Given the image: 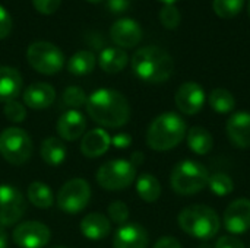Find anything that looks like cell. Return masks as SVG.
<instances>
[{
	"label": "cell",
	"instance_id": "obj_1",
	"mask_svg": "<svg viewBox=\"0 0 250 248\" xmlns=\"http://www.w3.org/2000/svg\"><path fill=\"white\" fill-rule=\"evenodd\" d=\"M86 111L100 126L117 129L123 127L130 118V105L127 98L114 89H97L88 96Z\"/></svg>",
	"mask_w": 250,
	"mask_h": 248
},
{
	"label": "cell",
	"instance_id": "obj_2",
	"mask_svg": "<svg viewBox=\"0 0 250 248\" xmlns=\"http://www.w3.org/2000/svg\"><path fill=\"white\" fill-rule=\"evenodd\" d=\"M133 73L146 83H163L174 72V60L164 48L148 45L139 48L132 57Z\"/></svg>",
	"mask_w": 250,
	"mask_h": 248
},
{
	"label": "cell",
	"instance_id": "obj_3",
	"mask_svg": "<svg viewBox=\"0 0 250 248\" xmlns=\"http://www.w3.org/2000/svg\"><path fill=\"white\" fill-rule=\"evenodd\" d=\"M186 132V123L179 114L164 113L149 124L146 143L152 151L166 152L176 148L185 139Z\"/></svg>",
	"mask_w": 250,
	"mask_h": 248
},
{
	"label": "cell",
	"instance_id": "obj_4",
	"mask_svg": "<svg viewBox=\"0 0 250 248\" xmlns=\"http://www.w3.org/2000/svg\"><path fill=\"white\" fill-rule=\"evenodd\" d=\"M177 224L183 232L198 240H212L221 228L218 213L205 205L185 208L177 216Z\"/></svg>",
	"mask_w": 250,
	"mask_h": 248
},
{
	"label": "cell",
	"instance_id": "obj_5",
	"mask_svg": "<svg viewBox=\"0 0 250 248\" xmlns=\"http://www.w3.org/2000/svg\"><path fill=\"white\" fill-rule=\"evenodd\" d=\"M208 170L198 161H182L179 162L170 175L171 189L182 196H192L205 189L208 184Z\"/></svg>",
	"mask_w": 250,
	"mask_h": 248
},
{
	"label": "cell",
	"instance_id": "obj_6",
	"mask_svg": "<svg viewBox=\"0 0 250 248\" xmlns=\"http://www.w3.org/2000/svg\"><path fill=\"white\" fill-rule=\"evenodd\" d=\"M32 140L29 134L19 127H9L0 133V155L12 165L19 167L32 156Z\"/></svg>",
	"mask_w": 250,
	"mask_h": 248
},
{
	"label": "cell",
	"instance_id": "obj_7",
	"mask_svg": "<svg viewBox=\"0 0 250 248\" xmlns=\"http://www.w3.org/2000/svg\"><path fill=\"white\" fill-rule=\"evenodd\" d=\"M136 178V167L126 159H113L100 167L97 171L98 184L108 191L127 189Z\"/></svg>",
	"mask_w": 250,
	"mask_h": 248
},
{
	"label": "cell",
	"instance_id": "obj_8",
	"mask_svg": "<svg viewBox=\"0 0 250 248\" xmlns=\"http://www.w3.org/2000/svg\"><path fill=\"white\" fill-rule=\"evenodd\" d=\"M26 58L31 67L42 75H56L64 66L62 50L47 41L32 42L26 50Z\"/></svg>",
	"mask_w": 250,
	"mask_h": 248
},
{
	"label": "cell",
	"instance_id": "obj_9",
	"mask_svg": "<svg viewBox=\"0 0 250 248\" xmlns=\"http://www.w3.org/2000/svg\"><path fill=\"white\" fill-rule=\"evenodd\" d=\"M91 200V187L83 178H72L62 186L57 194V206L62 212L76 215L83 210Z\"/></svg>",
	"mask_w": 250,
	"mask_h": 248
},
{
	"label": "cell",
	"instance_id": "obj_10",
	"mask_svg": "<svg viewBox=\"0 0 250 248\" xmlns=\"http://www.w3.org/2000/svg\"><path fill=\"white\" fill-rule=\"evenodd\" d=\"M26 203L19 189L0 184V227L15 225L25 213Z\"/></svg>",
	"mask_w": 250,
	"mask_h": 248
},
{
	"label": "cell",
	"instance_id": "obj_11",
	"mask_svg": "<svg viewBox=\"0 0 250 248\" xmlns=\"http://www.w3.org/2000/svg\"><path fill=\"white\" fill-rule=\"evenodd\" d=\"M13 241L21 248H42L50 241V229L41 222H23L13 229Z\"/></svg>",
	"mask_w": 250,
	"mask_h": 248
},
{
	"label": "cell",
	"instance_id": "obj_12",
	"mask_svg": "<svg viewBox=\"0 0 250 248\" xmlns=\"http://www.w3.org/2000/svg\"><path fill=\"white\" fill-rule=\"evenodd\" d=\"M224 228L233 234L240 235L250 229V200L246 197L233 200L223 216Z\"/></svg>",
	"mask_w": 250,
	"mask_h": 248
},
{
	"label": "cell",
	"instance_id": "obj_13",
	"mask_svg": "<svg viewBox=\"0 0 250 248\" xmlns=\"http://www.w3.org/2000/svg\"><path fill=\"white\" fill-rule=\"evenodd\" d=\"M174 102L183 114H198L205 104V91L196 82H186L179 86L174 95Z\"/></svg>",
	"mask_w": 250,
	"mask_h": 248
},
{
	"label": "cell",
	"instance_id": "obj_14",
	"mask_svg": "<svg viewBox=\"0 0 250 248\" xmlns=\"http://www.w3.org/2000/svg\"><path fill=\"white\" fill-rule=\"evenodd\" d=\"M110 37L117 47L122 48H132L138 45L142 39V28L141 25L130 19V18H123L119 19L113 23L110 29Z\"/></svg>",
	"mask_w": 250,
	"mask_h": 248
},
{
	"label": "cell",
	"instance_id": "obj_15",
	"mask_svg": "<svg viewBox=\"0 0 250 248\" xmlns=\"http://www.w3.org/2000/svg\"><path fill=\"white\" fill-rule=\"evenodd\" d=\"M114 248H146L148 247V232L136 222H126L120 225L113 238Z\"/></svg>",
	"mask_w": 250,
	"mask_h": 248
},
{
	"label": "cell",
	"instance_id": "obj_16",
	"mask_svg": "<svg viewBox=\"0 0 250 248\" xmlns=\"http://www.w3.org/2000/svg\"><path fill=\"white\" fill-rule=\"evenodd\" d=\"M230 142L240 149L250 148V113L239 111L233 114L226 126Z\"/></svg>",
	"mask_w": 250,
	"mask_h": 248
},
{
	"label": "cell",
	"instance_id": "obj_17",
	"mask_svg": "<svg viewBox=\"0 0 250 248\" xmlns=\"http://www.w3.org/2000/svg\"><path fill=\"white\" fill-rule=\"evenodd\" d=\"M86 121L85 117L78 110H69L57 120L56 130L59 133V137L66 142L78 140L85 133Z\"/></svg>",
	"mask_w": 250,
	"mask_h": 248
},
{
	"label": "cell",
	"instance_id": "obj_18",
	"mask_svg": "<svg viewBox=\"0 0 250 248\" xmlns=\"http://www.w3.org/2000/svg\"><path fill=\"white\" fill-rule=\"evenodd\" d=\"M56 99V91L51 85L37 82L29 85L23 91V102L32 110H45L53 105Z\"/></svg>",
	"mask_w": 250,
	"mask_h": 248
},
{
	"label": "cell",
	"instance_id": "obj_19",
	"mask_svg": "<svg viewBox=\"0 0 250 248\" xmlns=\"http://www.w3.org/2000/svg\"><path fill=\"white\" fill-rule=\"evenodd\" d=\"M111 145L110 134L103 129H94L83 134L81 142V152L86 158H98L104 155Z\"/></svg>",
	"mask_w": 250,
	"mask_h": 248
},
{
	"label": "cell",
	"instance_id": "obj_20",
	"mask_svg": "<svg viewBox=\"0 0 250 248\" xmlns=\"http://www.w3.org/2000/svg\"><path fill=\"white\" fill-rule=\"evenodd\" d=\"M111 231V224L108 218L103 213H88L81 222V232L85 238L92 241L104 240Z\"/></svg>",
	"mask_w": 250,
	"mask_h": 248
},
{
	"label": "cell",
	"instance_id": "obj_21",
	"mask_svg": "<svg viewBox=\"0 0 250 248\" xmlns=\"http://www.w3.org/2000/svg\"><path fill=\"white\" fill-rule=\"evenodd\" d=\"M22 91L21 73L7 66H0V102L13 101Z\"/></svg>",
	"mask_w": 250,
	"mask_h": 248
},
{
	"label": "cell",
	"instance_id": "obj_22",
	"mask_svg": "<svg viewBox=\"0 0 250 248\" xmlns=\"http://www.w3.org/2000/svg\"><path fill=\"white\" fill-rule=\"evenodd\" d=\"M188 146L196 155H208L214 148V137L205 127L193 126L188 130Z\"/></svg>",
	"mask_w": 250,
	"mask_h": 248
},
{
	"label": "cell",
	"instance_id": "obj_23",
	"mask_svg": "<svg viewBox=\"0 0 250 248\" xmlns=\"http://www.w3.org/2000/svg\"><path fill=\"white\" fill-rule=\"evenodd\" d=\"M100 67L107 73H119L122 72L129 61V57L123 48L108 47L100 54Z\"/></svg>",
	"mask_w": 250,
	"mask_h": 248
},
{
	"label": "cell",
	"instance_id": "obj_24",
	"mask_svg": "<svg viewBox=\"0 0 250 248\" xmlns=\"http://www.w3.org/2000/svg\"><path fill=\"white\" fill-rule=\"evenodd\" d=\"M41 158L50 167H60L66 159V146L59 137H47L41 143Z\"/></svg>",
	"mask_w": 250,
	"mask_h": 248
},
{
	"label": "cell",
	"instance_id": "obj_25",
	"mask_svg": "<svg viewBox=\"0 0 250 248\" xmlns=\"http://www.w3.org/2000/svg\"><path fill=\"white\" fill-rule=\"evenodd\" d=\"M136 191L144 202L154 203L161 196V184L152 174H142L136 178Z\"/></svg>",
	"mask_w": 250,
	"mask_h": 248
},
{
	"label": "cell",
	"instance_id": "obj_26",
	"mask_svg": "<svg viewBox=\"0 0 250 248\" xmlns=\"http://www.w3.org/2000/svg\"><path fill=\"white\" fill-rule=\"evenodd\" d=\"M26 196H28V200L40 209H47L54 203V196H53L51 189L41 181L31 183L26 190Z\"/></svg>",
	"mask_w": 250,
	"mask_h": 248
},
{
	"label": "cell",
	"instance_id": "obj_27",
	"mask_svg": "<svg viewBox=\"0 0 250 248\" xmlns=\"http://www.w3.org/2000/svg\"><path fill=\"white\" fill-rule=\"evenodd\" d=\"M95 61L97 60H95L94 53L82 50V51L75 53L70 57V60L67 63V70L75 76H83V75H88L94 70Z\"/></svg>",
	"mask_w": 250,
	"mask_h": 248
},
{
	"label": "cell",
	"instance_id": "obj_28",
	"mask_svg": "<svg viewBox=\"0 0 250 248\" xmlns=\"http://www.w3.org/2000/svg\"><path fill=\"white\" fill-rule=\"evenodd\" d=\"M208 102H209L211 108L220 114H227V113L233 111L236 107V99H234L233 94L224 88L214 89L208 96Z\"/></svg>",
	"mask_w": 250,
	"mask_h": 248
},
{
	"label": "cell",
	"instance_id": "obj_29",
	"mask_svg": "<svg viewBox=\"0 0 250 248\" xmlns=\"http://www.w3.org/2000/svg\"><path fill=\"white\" fill-rule=\"evenodd\" d=\"M207 186L209 187V190L214 194H217L220 197L229 196L234 190L233 180L227 174H224V172H215L214 175H209Z\"/></svg>",
	"mask_w": 250,
	"mask_h": 248
},
{
	"label": "cell",
	"instance_id": "obj_30",
	"mask_svg": "<svg viewBox=\"0 0 250 248\" xmlns=\"http://www.w3.org/2000/svg\"><path fill=\"white\" fill-rule=\"evenodd\" d=\"M245 0H214V12L223 19H231L237 16L243 9Z\"/></svg>",
	"mask_w": 250,
	"mask_h": 248
},
{
	"label": "cell",
	"instance_id": "obj_31",
	"mask_svg": "<svg viewBox=\"0 0 250 248\" xmlns=\"http://www.w3.org/2000/svg\"><path fill=\"white\" fill-rule=\"evenodd\" d=\"M62 101H63V105L67 108H81V107L86 105L88 96L83 92V89H81L78 86H69L63 92Z\"/></svg>",
	"mask_w": 250,
	"mask_h": 248
},
{
	"label": "cell",
	"instance_id": "obj_32",
	"mask_svg": "<svg viewBox=\"0 0 250 248\" xmlns=\"http://www.w3.org/2000/svg\"><path fill=\"white\" fill-rule=\"evenodd\" d=\"M180 12L174 4H164L160 10V22L167 29H176L180 23Z\"/></svg>",
	"mask_w": 250,
	"mask_h": 248
},
{
	"label": "cell",
	"instance_id": "obj_33",
	"mask_svg": "<svg viewBox=\"0 0 250 248\" xmlns=\"http://www.w3.org/2000/svg\"><path fill=\"white\" fill-rule=\"evenodd\" d=\"M3 113L6 115V118L12 123H22L26 117V110L25 107L18 102V101H9L4 104V108H3Z\"/></svg>",
	"mask_w": 250,
	"mask_h": 248
},
{
	"label": "cell",
	"instance_id": "obj_34",
	"mask_svg": "<svg viewBox=\"0 0 250 248\" xmlns=\"http://www.w3.org/2000/svg\"><path fill=\"white\" fill-rule=\"evenodd\" d=\"M107 212H108L110 219L117 225H123L129 219V208L123 202H113L108 206Z\"/></svg>",
	"mask_w": 250,
	"mask_h": 248
},
{
	"label": "cell",
	"instance_id": "obj_35",
	"mask_svg": "<svg viewBox=\"0 0 250 248\" xmlns=\"http://www.w3.org/2000/svg\"><path fill=\"white\" fill-rule=\"evenodd\" d=\"M62 0H32L34 7L42 15H51L60 7Z\"/></svg>",
	"mask_w": 250,
	"mask_h": 248
},
{
	"label": "cell",
	"instance_id": "obj_36",
	"mask_svg": "<svg viewBox=\"0 0 250 248\" xmlns=\"http://www.w3.org/2000/svg\"><path fill=\"white\" fill-rule=\"evenodd\" d=\"M12 25H13V22H12V16H10V13L6 10V7H4V6H1V4H0V39L6 38V37L10 34V31H12Z\"/></svg>",
	"mask_w": 250,
	"mask_h": 248
},
{
	"label": "cell",
	"instance_id": "obj_37",
	"mask_svg": "<svg viewBox=\"0 0 250 248\" xmlns=\"http://www.w3.org/2000/svg\"><path fill=\"white\" fill-rule=\"evenodd\" d=\"M215 248H246L245 244L234 235H223L217 240Z\"/></svg>",
	"mask_w": 250,
	"mask_h": 248
},
{
	"label": "cell",
	"instance_id": "obj_38",
	"mask_svg": "<svg viewBox=\"0 0 250 248\" xmlns=\"http://www.w3.org/2000/svg\"><path fill=\"white\" fill-rule=\"evenodd\" d=\"M130 6V0H107V7L113 13H122L127 10Z\"/></svg>",
	"mask_w": 250,
	"mask_h": 248
},
{
	"label": "cell",
	"instance_id": "obj_39",
	"mask_svg": "<svg viewBox=\"0 0 250 248\" xmlns=\"http://www.w3.org/2000/svg\"><path fill=\"white\" fill-rule=\"evenodd\" d=\"M130 143H132V137L127 133H119L114 137H111V145L116 146V148H119V149L129 148Z\"/></svg>",
	"mask_w": 250,
	"mask_h": 248
},
{
	"label": "cell",
	"instance_id": "obj_40",
	"mask_svg": "<svg viewBox=\"0 0 250 248\" xmlns=\"http://www.w3.org/2000/svg\"><path fill=\"white\" fill-rule=\"evenodd\" d=\"M154 248H182V244L174 237H163L155 243Z\"/></svg>",
	"mask_w": 250,
	"mask_h": 248
},
{
	"label": "cell",
	"instance_id": "obj_41",
	"mask_svg": "<svg viewBox=\"0 0 250 248\" xmlns=\"http://www.w3.org/2000/svg\"><path fill=\"white\" fill-rule=\"evenodd\" d=\"M7 244H9L7 232L0 227V248H7Z\"/></svg>",
	"mask_w": 250,
	"mask_h": 248
},
{
	"label": "cell",
	"instance_id": "obj_42",
	"mask_svg": "<svg viewBox=\"0 0 250 248\" xmlns=\"http://www.w3.org/2000/svg\"><path fill=\"white\" fill-rule=\"evenodd\" d=\"M144 161V155H142V152H135L133 155H132V158H130V162L136 167V165H141V162Z\"/></svg>",
	"mask_w": 250,
	"mask_h": 248
},
{
	"label": "cell",
	"instance_id": "obj_43",
	"mask_svg": "<svg viewBox=\"0 0 250 248\" xmlns=\"http://www.w3.org/2000/svg\"><path fill=\"white\" fill-rule=\"evenodd\" d=\"M160 1H163L164 4H174L177 0H160Z\"/></svg>",
	"mask_w": 250,
	"mask_h": 248
},
{
	"label": "cell",
	"instance_id": "obj_44",
	"mask_svg": "<svg viewBox=\"0 0 250 248\" xmlns=\"http://www.w3.org/2000/svg\"><path fill=\"white\" fill-rule=\"evenodd\" d=\"M248 13H249V16H250V0H249V3H248Z\"/></svg>",
	"mask_w": 250,
	"mask_h": 248
},
{
	"label": "cell",
	"instance_id": "obj_45",
	"mask_svg": "<svg viewBox=\"0 0 250 248\" xmlns=\"http://www.w3.org/2000/svg\"><path fill=\"white\" fill-rule=\"evenodd\" d=\"M86 1H91V3H97V1H100V0H86Z\"/></svg>",
	"mask_w": 250,
	"mask_h": 248
},
{
	"label": "cell",
	"instance_id": "obj_46",
	"mask_svg": "<svg viewBox=\"0 0 250 248\" xmlns=\"http://www.w3.org/2000/svg\"><path fill=\"white\" fill-rule=\"evenodd\" d=\"M51 248H67V247H51Z\"/></svg>",
	"mask_w": 250,
	"mask_h": 248
}]
</instances>
